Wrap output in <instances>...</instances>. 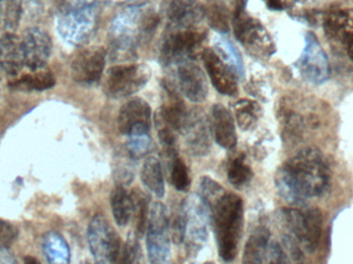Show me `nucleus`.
<instances>
[{
  "label": "nucleus",
  "mask_w": 353,
  "mask_h": 264,
  "mask_svg": "<svg viewBox=\"0 0 353 264\" xmlns=\"http://www.w3.org/2000/svg\"><path fill=\"white\" fill-rule=\"evenodd\" d=\"M330 181L329 164L316 148L301 150L282 165L275 178L280 195L292 203L323 196Z\"/></svg>",
  "instance_id": "f257e3e1"
},
{
  "label": "nucleus",
  "mask_w": 353,
  "mask_h": 264,
  "mask_svg": "<svg viewBox=\"0 0 353 264\" xmlns=\"http://www.w3.org/2000/svg\"><path fill=\"white\" fill-rule=\"evenodd\" d=\"M214 232L220 258L232 263L238 255L244 225V205L240 196L224 193L212 207Z\"/></svg>",
  "instance_id": "f03ea898"
},
{
  "label": "nucleus",
  "mask_w": 353,
  "mask_h": 264,
  "mask_svg": "<svg viewBox=\"0 0 353 264\" xmlns=\"http://www.w3.org/2000/svg\"><path fill=\"white\" fill-rule=\"evenodd\" d=\"M184 222V241L189 256H195L203 248L208 238V230L212 218V210L201 195L187 197L181 205Z\"/></svg>",
  "instance_id": "7ed1b4c3"
},
{
  "label": "nucleus",
  "mask_w": 353,
  "mask_h": 264,
  "mask_svg": "<svg viewBox=\"0 0 353 264\" xmlns=\"http://www.w3.org/2000/svg\"><path fill=\"white\" fill-rule=\"evenodd\" d=\"M284 225L290 232L285 241L294 243L308 253H314L321 242L323 230V213L321 210L310 209L306 212L298 209L282 211Z\"/></svg>",
  "instance_id": "20e7f679"
},
{
  "label": "nucleus",
  "mask_w": 353,
  "mask_h": 264,
  "mask_svg": "<svg viewBox=\"0 0 353 264\" xmlns=\"http://www.w3.org/2000/svg\"><path fill=\"white\" fill-rule=\"evenodd\" d=\"M232 23L234 35L249 53L259 58H269L275 53L271 35L259 20L247 14L245 6L234 8Z\"/></svg>",
  "instance_id": "39448f33"
},
{
  "label": "nucleus",
  "mask_w": 353,
  "mask_h": 264,
  "mask_svg": "<svg viewBox=\"0 0 353 264\" xmlns=\"http://www.w3.org/2000/svg\"><path fill=\"white\" fill-rule=\"evenodd\" d=\"M147 253L150 264H169L171 258L170 221L163 203H153L147 223Z\"/></svg>",
  "instance_id": "423d86ee"
},
{
  "label": "nucleus",
  "mask_w": 353,
  "mask_h": 264,
  "mask_svg": "<svg viewBox=\"0 0 353 264\" xmlns=\"http://www.w3.org/2000/svg\"><path fill=\"white\" fill-rule=\"evenodd\" d=\"M150 78V68L145 64L113 66L105 76V92L112 99L130 97L142 90Z\"/></svg>",
  "instance_id": "0eeeda50"
},
{
  "label": "nucleus",
  "mask_w": 353,
  "mask_h": 264,
  "mask_svg": "<svg viewBox=\"0 0 353 264\" xmlns=\"http://www.w3.org/2000/svg\"><path fill=\"white\" fill-rule=\"evenodd\" d=\"M88 244L97 264H115L121 246L120 238L103 216L97 215L88 227Z\"/></svg>",
  "instance_id": "6e6552de"
},
{
  "label": "nucleus",
  "mask_w": 353,
  "mask_h": 264,
  "mask_svg": "<svg viewBox=\"0 0 353 264\" xmlns=\"http://www.w3.org/2000/svg\"><path fill=\"white\" fill-rule=\"evenodd\" d=\"M25 68L30 72L46 68L51 56L53 43L45 29L27 28L20 37Z\"/></svg>",
  "instance_id": "1a4fd4ad"
},
{
  "label": "nucleus",
  "mask_w": 353,
  "mask_h": 264,
  "mask_svg": "<svg viewBox=\"0 0 353 264\" xmlns=\"http://www.w3.org/2000/svg\"><path fill=\"white\" fill-rule=\"evenodd\" d=\"M299 70L303 78L311 84H323L330 78L327 54L312 33H309L306 37V45L299 61Z\"/></svg>",
  "instance_id": "9d476101"
},
{
  "label": "nucleus",
  "mask_w": 353,
  "mask_h": 264,
  "mask_svg": "<svg viewBox=\"0 0 353 264\" xmlns=\"http://www.w3.org/2000/svg\"><path fill=\"white\" fill-rule=\"evenodd\" d=\"M150 105L144 99H134L128 101L118 115V128L122 134L130 137L149 135L151 128Z\"/></svg>",
  "instance_id": "9b49d317"
},
{
  "label": "nucleus",
  "mask_w": 353,
  "mask_h": 264,
  "mask_svg": "<svg viewBox=\"0 0 353 264\" xmlns=\"http://www.w3.org/2000/svg\"><path fill=\"white\" fill-rule=\"evenodd\" d=\"M105 50L90 47L81 50L70 64L72 77L81 84H91L101 78L105 65Z\"/></svg>",
  "instance_id": "f8f14e48"
},
{
  "label": "nucleus",
  "mask_w": 353,
  "mask_h": 264,
  "mask_svg": "<svg viewBox=\"0 0 353 264\" xmlns=\"http://www.w3.org/2000/svg\"><path fill=\"white\" fill-rule=\"evenodd\" d=\"M323 21L325 34L343 48L353 64V10H331Z\"/></svg>",
  "instance_id": "ddd939ff"
},
{
  "label": "nucleus",
  "mask_w": 353,
  "mask_h": 264,
  "mask_svg": "<svg viewBox=\"0 0 353 264\" xmlns=\"http://www.w3.org/2000/svg\"><path fill=\"white\" fill-rule=\"evenodd\" d=\"M203 61L212 84L220 94L226 97L238 94V83L234 74L214 50H203Z\"/></svg>",
  "instance_id": "4468645a"
},
{
  "label": "nucleus",
  "mask_w": 353,
  "mask_h": 264,
  "mask_svg": "<svg viewBox=\"0 0 353 264\" xmlns=\"http://www.w3.org/2000/svg\"><path fill=\"white\" fill-rule=\"evenodd\" d=\"M187 148L193 156H203L211 148L210 130L205 115L199 112L189 113L188 119L182 132Z\"/></svg>",
  "instance_id": "2eb2a0df"
},
{
  "label": "nucleus",
  "mask_w": 353,
  "mask_h": 264,
  "mask_svg": "<svg viewBox=\"0 0 353 264\" xmlns=\"http://www.w3.org/2000/svg\"><path fill=\"white\" fill-rule=\"evenodd\" d=\"M180 88L185 97L193 103H201L207 99L208 81L205 74L196 64L186 62L178 70Z\"/></svg>",
  "instance_id": "dca6fc26"
},
{
  "label": "nucleus",
  "mask_w": 353,
  "mask_h": 264,
  "mask_svg": "<svg viewBox=\"0 0 353 264\" xmlns=\"http://www.w3.org/2000/svg\"><path fill=\"white\" fill-rule=\"evenodd\" d=\"M212 128L216 143L226 150L234 149L238 141L234 119L224 105H215L212 111Z\"/></svg>",
  "instance_id": "f3484780"
},
{
  "label": "nucleus",
  "mask_w": 353,
  "mask_h": 264,
  "mask_svg": "<svg viewBox=\"0 0 353 264\" xmlns=\"http://www.w3.org/2000/svg\"><path fill=\"white\" fill-rule=\"evenodd\" d=\"M22 68H24V60L20 37L6 32L0 39V68L14 79Z\"/></svg>",
  "instance_id": "a211bd4d"
},
{
  "label": "nucleus",
  "mask_w": 353,
  "mask_h": 264,
  "mask_svg": "<svg viewBox=\"0 0 353 264\" xmlns=\"http://www.w3.org/2000/svg\"><path fill=\"white\" fill-rule=\"evenodd\" d=\"M165 101H163V107L157 111V114L176 132L182 133L189 115L186 111V105L179 97L178 93H176L169 85L165 86Z\"/></svg>",
  "instance_id": "6ab92c4d"
},
{
  "label": "nucleus",
  "mask_w": 353,
  "mask_h": 264,
  "mask_svg": "<svg viewBox=\"0 0 353 264\" xmlns=\"http://www.w3.org/2000/svg\"><path fill=\"white\" fill-rule=\"evenodd\" d=\"M269 242V230L265 226L255 228L245 245L243 264H265Z\"/></svg>",
  "instance_id": "aec40b11"
},
{
  "label": "nucleus",
  "mask_w": 353,
  "mask_h": 264,
  "mask_svg": "<svg viewBox=\"0 0 353 264\" xmlns=\"http://www.w3.org/2000/svg\"><path fill=\"white\" fill-rule=\"evenodd\" d=\"M55 84L56 80L53 72L49 68H43L12 79L8 82V87L12 90L43 91L53 88Z\"/></svg>",
  "instance_id": "412c9836"
},
{
  "label": "nucleus",
  "mask_w": 353,
  "mask_h": 264,
  "mask_svg": "<svg viewBox=\"0 0 353 264\" xmlns=\"http://www.w3.org/2000/svg\"><path fill=\"white\" fill-rule=\"evenodd\" d=\"M205 39V32L193 30L182 31L172 35L168 39L163 47V52L170 57L191 53L203 43Z\"/></svg>",
  "instance_id": "4be33fe9"
},
{
  "label": "nucleus",
  "mask_w": 353,
  "mask_h": 264,
  "mask_svg": "<svg viewBox=\"0 0 353 264\" xmlns=\"http://www.w3.org/2000/svg\"><path fill=\"white\" fill-rule=\"evenodd\" d=\"M41 249L50 264H70V247L63 236L58 232H47L41 241Z\"/></svg>",
  "instance_id": "5701e85b"
},
{
  "label": "nucleus",
  "mask_w": 353,
  "mask_h": 264,
  "mask_svg": "<svg viewBox=\"0 0 353 264\" xmlns=\"http://www.w3.org/2000/svg\"><path fill=\"white\" fill-rule=\"evenodd\" d=\"M141 179L143 184L157 199H163L165 196V186L163 167L161 161L157 157L152 156L145 160L141 170Z\"/></svg>",
  "instance_id": "b1692460"
},
{
  "label": "nucleus",
  "mask_w": 353,
  "mask_h": 264,
  "mask_svg": "<svg viewBox=\"0 0 353 264\" xmlns=\"http://www.w3.org/2000/svg\"><path fill=\"white\" fill-rule=\"evenodd\" d=\"M111 209L117 225L126 226L132 219L134 203L124 187L117 186L112 192Z\"/></svg>",
  "instance_id": "393cba45"
},
{
  "label": "nucleus",
  "mask_w": 353,
  "mask_h": 264,
  "mask_svg": "<svg viewBox=\"0 0 353 264\" xmlns=\"http://www.w3.org/2000/svg\"><path fill=\"white\" fill-rule=\"evenodd\" d=\"M203 12L213 30L219 33L230 31V16L224 0H205Z\"/></svg>",
  "instance_id": "a878e982"
},
{
  "label": "nucleus",
  "mask_w": 353,
  "mask_h": 264,
  "mask_svg": "<svg viewBox=\"0 0 353 264\" xmlns=\"http://www.w3.org/2000/svg\"><path fill=\"white\" fill-rule=\"evenodd\" d=\"M234 116L239 128L248 132L254 128L261 118V105L251 99H241L234 105Z\"/></svg>",
  "instance_id": "bb28decb"
},
{
  "label": "nucleus",
  "mask_w": 353,
  "mask_h": 264,
  "mask_svg": "<svg viewBox=\"0 0 353 264\" xmlns=\"http://www.w3.org/2000/svg\"><path fill=\"white\" fill-rule=\"evenodd\" d=\"M199 8L196 0H173L170 6L169 16L174 22H194L199 17Z\"/></svg>",
  "instance_id": "cd10ccee"
},
{
  "label": "nucleus",
  "mask_w": 353,
  "mask_h": 264,
  "mask_svg": "<svg viewBox=\"0 0 353 264\" xmlns=\"http://www.w3.org/2000/svg\"><path fill=\"white\" fill-rule=\"evenodd\" d=\"M228 178L230 184L234 187H244L251 182L253 172L243 156H239L230 162L228 166Z\"/></svg>",
  "instance_id": "c85d7f7f"
},
{
  "label": "nucleus",
  "mask_w": 353,
  "mask_h": 264,
  "mask_svg": "<svg viewBox=\"0 0 353 264\" xmlns=\"http://www.w3.org/2000/svg\"><path fill=\"white\" fill-rule=\"evenodd\" d=\"M132 203H134V214L132 217L136 221V234L138 236H143L147 228L148 223L149 212V199L146 195L143 194L140 191L132 194Z\"/></svg>",
  "instance_id": "c756f323"
},
{
  "label": "nucleus",
  "mask_w": 353,
  "mask_h": 264,
  "mask_svg": "<svg viewBox=\"0 0 353 264\" xmlns=\"http://www.w3.org/2000/svg\"><path fill=\"white\" fill-rule=\"evenodd\" d=\"M170 168H171L170 170L171 182L176 190L180 191V192L188 190L191 184L188 168L176 154H174L173 158H172L171 167Z\"/></svg>",
  "instance_id": "7c9ffc66"
},
{
  "label": "nucleus",
  "mask_w": 353,
  "mask_h": 264,
  "mask_svg": "<svg viewBox=\"0 0 353 264\" xmlns=\"http://www.w3.org/2000/svg\"><path fill=\"white\" fill-rule=\"evenodd\" d=\"M321 0H292V14L306 22H316L321 14Z\"/></svg>",
  "instance_id": "2f4dec72"
},
{
  "label": "nucleus",
  "mask_w": 353,
  "mask_h": 264,
  "mask_svg": "<svg viewBox=\"0 0 353 264\" xmlns=\"http://www.w3.org/2000/svg\"><path fill=\"white\" fill-rule=\"evenodd\" d=\"M22 12V0H0V14L3 17L6 28L10 30L17 28Z\"/></svg>",
  "instance_id": "473e14b6"
},
{
  "label": "nucleus",
  "mask_w": 353,
  "mask_h": 264,
  "mask_svg": "<svg viewBox=\"0 0 353 264\" xmlns=\"http://www.w3.org/2000/svg\"><path fill=\"white\" fill-rule=\"evenodd\" d=\"M199 190H201V196L209 207H213L216 201L225 193L221 185L218 184L213 179L209 176H203L199 182Z\"/></svg>",
  "instance_id": "72a5a7b5"
},
{
  "label": "nucleus",
  "mask_w": 353,
  "mask_h": 264,
  "mask_svg": "<svg viewBox=\"0 0 353 264\" xmlns=\"http://www.w3.org/2000/svg\"><path fill=\"white\" fill-rule=\"evenodd\" d=\"M141 258L140 244L136 234H130L120 251L115 264H139Z\"/></svg>",
  "instance_id": "f704fd0d"
},
{
  "label": "nucleus",
  "mask_w": 353,
  "mask_h": 264,
  "mask_svg": "<svg viewBox=\"0 0 353 264\" xmlns=\"http://www.w3.org/2000/svg\"><path fill=\"white\" fill-rule=\"evenodd\" d=\"M19 230L14 224L0 219V249H8L18 238Z\"/></svg>",
  "instance_id": "c9c22d12"
},
{
  "label": "nucleus",
  "mask_w": 353,
  "mask_h": 264,
  "mask_svg": "<svg viewBox=\"0 0 353 264\" xmlns=\"http://www.w3.org/2000/svg\"><path fill=\"white\" fill-rule=\"evenodd\" d=\"M265 264H290L288 256H286L284 251L282 250L281 247L279 245L272 244L269 247V251H268L267 258L265 261Z\"/></svg>",
  "instance_id": "e433bc0d"
},
{
  "label": "nucleus",
  "mask_w": 353,
  "mask_h": 264,
  "mask_svg": "<svg viewBox=\"0 0 353 264\" xmlns=\"http://www.w3.org/2000/svg\"><path fill=\"white\" fill-rule=\"evenodd\" d=\"M265 6L272 10H283L284 6V0H263Z\"/></svg>",
  "instance_id": "4c0bfd02"
},
{
  "label": "nucleus",
  "mask_w": 353,
  "mask_h": 264,
  "mask_svg": "<svg viewBox=\"0 0 353 264\" xmlns=\"http://www.w3.org/2000/svg\"><path fill=\"white\" fill-rule=\"evenodd\" d=\"M0 264H17V263L6 252V249H0Z\"/></svg>",
  "instance_id": "58836bf2"
},
{
  "label": "nucleus",
  "mask_w": 353,
  "mask_h": 264,
  "mask_svg": "<svg viewBox=\"0 0 353 264\" xmlns=\"http://www.w3.org/2000/svg\"><path fill=\"white\" fill-rule=\"evenodd\" d=\"M24 264H41L39 261H37L35 257L33 256H26L24 258Z\"/></svg>",
  "instance_id": "ea45409f"
},
{
  "label": "nucleus",
  "mask_w": 353,
  "mask_h": 264,
  "mask_svg": "<svg viewBox=\"0 0 353 264\" xmlns=\"http://www.w3.org/2000/svg\"><path fill=\"white\" fill-rule=\"evenodd\" d=\"M230 1H232L234 8H238V6H245L247 0H230Z\"/></svg>",
  "instance_id": "a19ab883"
},
{
  "label": "nucleus",
  "mask_w": 353,
  "mask_h": 264,
  "mask_svg": "<svg viewBox=\"0 0 353 264\" xmlns=\"http://www.w3.org/2000/svg\"><path fill=\"white\" fill-rule=\"evenodd\" d=\"M203 264H215V263H203Z\"/></svg>",
  "instance_id": "79ce46f5"
},
{
  "label": "nucleus",
  "mask_w": 353,
  "mask_h": 264,
  "mask_svg": "<svg viewBox=\"0 0 353 264\" xmlns=\"http://www.w3.org/2000/svg\"><path fill=\"white\" fill-rule=\"evenodd\" d=\"M348 2H352L353 3V0H347Z\"/></svg>",
  "instance_id": "37998d69"
}]
</instances>
